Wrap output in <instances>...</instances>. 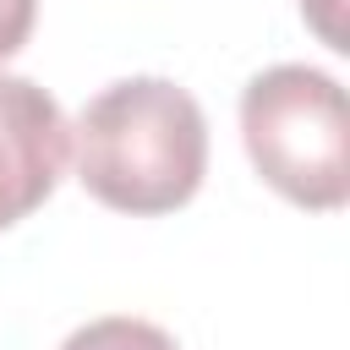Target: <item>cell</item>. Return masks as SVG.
<instances>
[{"label": "cell", "mask_w": 350, "mask_h": 350, "mask_svg": "<svg viewBox=\"0 0 350 350\" xmlns=\"http://www.w3.org/2000/svg\"><path fill=\"white\" fill-rule=\"evenodd\" d=\"M77 180L115 213H170L208 170L202 104L170 77H126L88 98L71 126Z\"/></svg>", "instance_id": "1"}, {"label": "cell", "mask_w": 350, "mask_h": 350, "mask_svg": "<svg viewBox=\"0 0 350 350\" xmlns=\"http://www.w3.org/2000/svg\"><path fill=\"white\" fill-rule=\"evenodd\" d=\"M241 137L257 175L295 208L334 213L350 202V109L317 66H268L241 93Z\"/></svg>", "instance_id": "2"}, {"label": "cell", "mask_w": 350, "mask_h": 350, "mask_svg": "<svg viewBox=\"0 0 350 350\" xmlns=\"http://www.w3.org/2000/svg\"><path fill=\"white\" fill-rule=\"evenodd\" d=\"M71 164L66 109L27 77L0 71V230L27 219Z\"/></svg>", "instance_id": "3"}, {"label": "cell", "mask_w": 350, "mask_h": 350, "mask_svg": "<svg viewBox=\"0 0 350 350\" xmlns=\"http://www.w3.org/2000/svg\"><path fill=\"white\" fill-rule=\"evenodd\" d=\"M60 350H180V345L148 317H98L88 328H77Z\"/></svg>", "instance_id": "4"}, {"label": "cell", "mask_w": 350, "mask_h": 350, "mask_svg": "<svg viewBox=\"0 0 350 350\" xmlns=\"http://www.w3.org/2000/svg\"><path fill=\"white\" fill-rule=\"evenodd\" d=\"M33 16H38V0H0V60L27 44Z\"/></svg>", "instance_id": "5"}, {"label": "cell", "mask_w": 350, "mask_h": 350, "mask_svg": "<svg viewBox=\"0 0 350 350\" xmlns=\"http://www.w3.org/2000/svg\"><path fill=\"white\" fill-rule=\"evenodd\" d=\"M328 5H339V0H301V11H306V16H312V27L328 38V49H350V44L334 33V22H328Z\"/></svg>", "instance_id": "6"}]
</instances>
